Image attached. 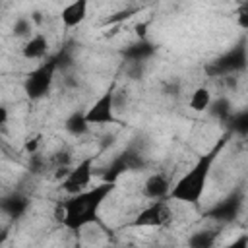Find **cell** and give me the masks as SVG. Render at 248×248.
<instances>
[{"label":"cell","mask_w":248,"mask_h":248,"mask_svg":"<svg viewBox=\"0 0 248 248\" xmlns=\"http://www.w3.org/2000/svg\"><path fill=\"white\" fill-rule=\"evenodd\" d=\"M118 188V182H107L101 180L95 186H89L87 190L68 196L64 202L56 207V219L68 229V231H81L91 223L99 221V211L103 203L114 194Z\"/></svg>","instance_id":"6da1fadb"},{"label":"cell","mask_w":248,"mask_h":248,"mask_svg":"<svg viewBox=\"0 0 248 248\" xmlns=\"http://www.w3.org/2000/svg\"><path fill=\"white\" fill-rule=\"evenodd\" d=\"M231 138H232V134L225 130V134L205 153L198 155V159L194 161V165L172 184L170 194H169V200L182 202V203H188V205L198 207L200 202H202V198H203V194H205L211 169H213L215 161L219 159V155L223 153V149L227 147V143H229Z\"/></svg>","instance_id":"7a4b0ae2"},{"label":"cell","mask_w":248,"mask_h":248,"mask_svg":"<svg viewBox=\"0 0 248 248\" xmlns=\"http://www.w3.org/2000/svg\"><path fill=\"white\" fill-rule=\"evenodd\" d=\"M246 68H248V43L242 37L231 48H227L217 58L207 62L203 66V72L209 78H229V76L244 72Z\"/></svg>","instance_id":"3957f363"},{"label":"cell","mask_w":248,"mask_h":248,"mask_svg":"<svg viewBox=\"0 0 248 248\" xmlns=\"http://www.w3.org/2000/svg\"><path fill=\"white\" fill-rule=\"evenodd\" d=\"M58 72V58L56 54L46 56L45 62H41L37 68H33L25 79H23V93L29 101H41L45 99L54 83V74Z\"/></svg>","instance_id":"277c9868"},{"label":"cell","mask_w":248,"mask_h":248,"mask_svg":"<svg viewBox=\"0 0 248 248\" xmlns=\"http://www.w3.org/2000/svg\"><path fill=\"white\" fill-rule=\"evenodd\" d=\"M116 89H118V81L116 78L108 83V87L95 99V103L85 110V118L89 122V126H110V124H120L118 116H116Z\"/></svg>","instance_id":"5b68a950"},{"label":"cell","mask_w":248,"mask_h":248,"mask_svg":"<svg viewBox=\"0 0 248 248\" xmlns=\"http://www.w3.org/2000/svg\"><path fill=\"white\" fill-rule=\"evenodd\" d=\"M97 161V155H85L83 159L78 161V165H74L68 174L60 180V188L68 194V196H74V194H79L83 190L89 188L91 184V178H93V165Z\"/></svg>","instance_id":"8992f818"},{"label":"cell","mask_w":248,"mask_h":248,"mask_svg":"<svg viewBox=\"0 0 248 248\" xmlns=\"http://www.w3.org/2000/svg\"><path fill=\"white\" fill-rule=\"evenodd\" d=\"M242 205H244V192L242 188H234L227 196H223L219 202H215L203 213V217L215 223H232L240 215Z\"/></svg>","instance_id":"52a82bcc"},{"label":"cell","mask_w":248,"mask_h":248,"mask_svg":"<svg viewBox=\"0 0 248 248\" xmlns=\"http://www.w3.org/2000/svg\"><path fill=\"white\" fill-rule=\"evenodd\" d=\"M145 167V157L140 149L128 147L124 151H120L103 170V180L107 182H118V178L124 172H132V170H140Z\"/></svg>","instance_id":"ba28073f"},{"label":"cell","mask_w":248,"mask_h":248,"mask_svg":"<svg viewBox=\"0 0 248 248\" xmlns=\"http://www.w3.org/2000/svg\"><path fill=\"white\" fill-rule=\"evenodd\" d=\"M172 219V209L169 205V200H157L145 205L132 221L128 227H165Z\"/></svg>","instance_id":"9c48e42d"},{"label":"cell","mask_w":248,"mask_h":248,"mask_svg":"<svg viewBox=\"0 0 248 248\" xmlns=\"http://www.w3.org/2000/svg\"><path fill=\"white\" fill-rule=\"evenodd\" d=\"M157 52V45L151 43L149 39H138L130 45H126V48L120 50L122 60L126 64H145L153 54Z\"/></svg>","instance_id":"30bf717a"},{"label":"cell","mask_w":248,"mask_h":248,"mask_svg":"<svg viewBox=\"0 0 248 248\" xmlns=\"http://www.w3.org/2000/svg\"><path fill=\"white\" fill-rule=\"evenodd\" d=\"M170 180L167 178V174L163 172H153L145 178L143 182V196L149 198L151 202H157V200H169V194H170Z\"/></svg>","instance_id":"8fae6325"},{"label":"cell","mask_w":248,"mask_h":248,"mask_svg":"<svg viewBox=\"0 0 248 248\" xmlns=\"http://www.w3.org/2000/svg\"><path fill=\"white\" fill-rule=\"evenodd\" d=\"M29 205H31L29 198H27L25 194H21V192L6 194V196L0 200V209H2V213L8 215V217L14 219V221L21 219V217L27 213Z\"/></svg>","instance_id":"7c38bea8"},{"label":"cell","mask_w":248,"mask_h":248,"mask_svg":"<svg viewBox=\"0 0 248 248\" xmlns=\"http://www.w3.org/2000/svg\"><path fill=\"white\" fill-rule=\"evenodd\" d=\"M87 12H89V2L87 0H76V2H70L68 6L62 8L60 12V21L66 29H74L78 25H81L87 17Z\"/></svg>","instance_id":"4fadbf2b"},{"label":"cell","mask_w":248,"mask_h":248,"mask_svg":"<svg viewBox=\"0 0 248 248\" xmlns=\"http://www.w3.org/2000/svg\"><path fill=\"white\" fill-rule=\"evenodd\" d=\"M46 52H48V39L43 33H35L21 46V54L27 60H41L46 56Z\"/></svg>","instance_id":"5bb4252c"},{"label":"cell","mask_w":248,"mask_h":248,"mask_svg":"<svg viewBox=\"0 0 248 248\" xmlns=\"http://www.w3.org/2000/svg\"><path fill=\"white\" fill-rule=\"evenodd\" d=\"M227 132H231L232 136H240V138H248V107L232 110V114L229 116V120L225 122Z\"/></svg>","instance_id":"9a60e30c"},{"label":"cell","mask_w":248,"mask_h":248,"mask_svg":"<svg viewBox=\"0 0 248 248\" xmlns=\"http://www.w3.org/2000/svg\"><path fill=\"white\" fill-rule=\"evenodd\" d=\"M89 122H87V118H85V110H74L66 120H64V130L70 134V136H76V138H79V136H85L87 132H89Z\"/></svg>","instance_id":"2e32d148"},{"label":"cell","mask_w":248,"mask_h":248,"mask_svg":"<svg viewBox=\"0 0 248 248\" xmlns=\"http://www.w3.org/2000/svg\"><path fill=\"white\" fill-rule=\"evenodd\" d=\"M217 236H219L217 229H198L188 236L186 244L188 248H213Z\"/></svg>","instance_id":"e0dca14e"},{"label":"cell","mask_w":248,"mask_h":248,"mask_svg":"<svg viewBox=\"0 0 248 248\" xmlns=\"http://www.w3.org/2000/svg\"><path fill=\"white\" fill-rule=\"evenodd\" d=\"M211 101H213V97H211V91H209L207 87L200 85V87H196V89L192 91V95H190V101H188V107H190L194 112H205V110L209 108Z\"/></svg>","instance_id":"ac0fdd59"},{"label":"cell","mask_w":248,"mask_h":248,"mask_svg":"<svg viewBox=\"0 0 248 248\" xmlns=\"http://www.w3.org/2000/svg\"><path fill=\"white\" fill-rule=\"evenodd\" d=\"M207 110H209V114L215 120H219L221 124H225L229 120V116L232 114V105H231V101L227 97H217L215 101H211V105H209Z\"/></svg>","instance_id":"d6986e66"},{"label":"cell","mask_w":248,"mask_h":248,"mask_svg":"<svg viewBox=\"0 0 248 248\" xmlns=\"http://www.w3.org/2000/svg\"><path fill=\"white\" fill-rule=\"evenodd\" d=\"M31 31H33V21H31L29 17H25V16L17 17V19L14 21V25H12V33H14V37H17V39H31V37H33Z\"/></svg>","instance_id":"ffe728a7"},{"label":"cell","mask_w":248,"mask_h":248,"mask_svg":"<svg viewBox=\"0 0 248 248\" xmlns=\"http://www.w3.org/2000/svg\"><path fill=\"white\" fill-rule=\"evenodd\" d=\"M39 145H41V136H35V138H29L27 141H25V145H23V149H25V153L27 155H37V149H39Z\"/></svg>","instance_id":"44dd1931"},{"label":"cell","mask_w":248,"mask_h":248,"mask_svg":"<svg viewBox=\"0 0 248 248\" xmlns=\"http://www.w3.org/2000/svg\"><path fill=\"white\" fill-rule=\"evenodd\" d=\"M223 248H248V236H246V232L240 234V236H236L232 242H229V244L223 246Z\"/></svg>","instance_id":"7402d4cb"},{"label":"cell","mask_w":248,"mask_h":248,"mask_svg":"<svg viewBox=\"0 0 248 248\" xmlns=\"http://www.w3.org/2000/svg\"><path fill=\"white\" fill-rule=\"evenodd\" d=\"M134 14V10H124V12H118V14H114V17H108L105 23L108 25V23H118V21H122V19H126V17H130Z\"/></svg>","instance_id":"603a6c76"},{"label":"cell","mask_w":248,"mask_h":248,"mask_svg":"<svg viewBox=\"0 0 248 248\" xmlns=\"http://www.w3.org/2000/svg\"><path fill=\"white\" fill-rule=\"evenodd\" d=\"M8 124V107H0V126Z\"/></svg>","instance_id":"cb8c5ba5"},{"label":"cell","mask_w":248,"mask_h":248,"mask_svg":"<svg viewBox=\"0 0 248 248\" xmlns=\"http://www.w3.org/2000/svg\"><path fill=\"white\" fill-rule=\"evenodd\" d=\"M246 236H248V232H246Z\"/></svg>","instance_id":"d4e9b609"}]
</instances>
